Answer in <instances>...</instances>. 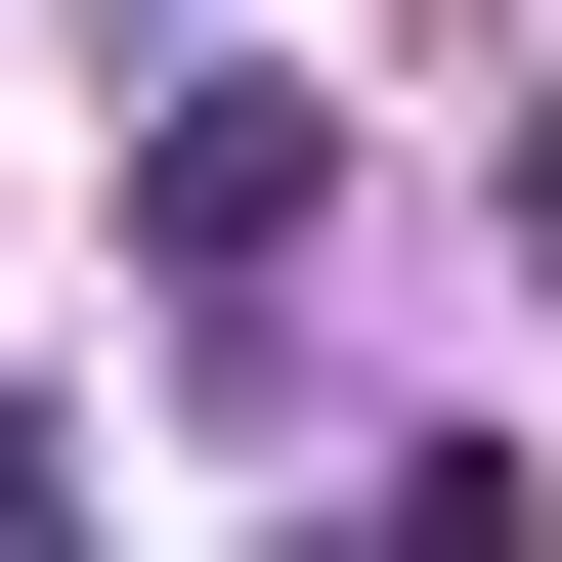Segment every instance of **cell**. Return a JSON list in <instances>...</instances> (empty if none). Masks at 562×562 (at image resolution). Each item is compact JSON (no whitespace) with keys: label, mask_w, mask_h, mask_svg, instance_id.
<instances>
[{"label":"cell","mask_w":562,"mask_h":562,"mask_svg":"<svg viewBox=\"0 0 562 562\" xmlns=\"http://www.w3.org/2000/svg\"><path fill=\"white\" fill-rule=\"evenodd\" d=\"M303 216H347V131H303V87H260V44H216V87H173V131H131V260H173V303H260V260H303Z\"/></svg>","instance_id":"6da1fadb"},{"label":"cell","mask_w":562,"mask_h":562,"mask_svg":"<svg viewBox=\"0 0 562 562\" xmlns=\"http://www.w3.org/2000/svg\"><path fill=\"white\" fill-rule=\"evenodd\" d=\"M44 476H87V432H44V390H0V519H44Z\"/></svg>","instance_id":"7a4b0ae2"},{"label":"cell","mask_w":562,"mask_h":562,"mask_svg":"<svg viewBox=\"0 0 562 562\" xmlns=\"http://www.w3.org/2000/svg\"><path fill=\"white\" fill-rule=\"evenodd\" d=\"M519 303H562V131H519Z\"/></svg>","instance_id":"3957f363"},{"label":"cell","mask_w":562,"mask_h":562,"mask_svg":"<svg viewBox=\"0 0 562 562\" xmlns=\"http://www.w3.org/2000/svg\"><path fill=\"white\" fill-rule=\"evenodd\" d=\"M173 44H216V0H173Z\"/></svg>","instance_id":"277c9868"}]
</instances>
